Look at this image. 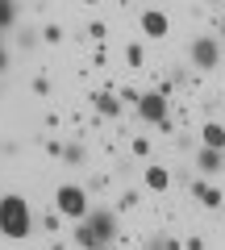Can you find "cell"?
Returning <instances> with one entry per match:
<instances>
[{
    "label": "cell",
    "instance_id": "1",
    "mask_svg": "<svg viewBox=\"0 0 225 250\" xmlns=\"http://www.w3.org/2000/svg\"><path fill=\"white\" fill-rule=\"evenodd\" d=\"M46 175L4 171L0 175V250H38L46 229Z\"/></svg>",
    "mask_w": 225,
    "mask_h": 250
},
{
    "label": "cell",
    "instance_id": "2",
    "mask_svg": "<svg viewBox=\"0 0 225 250\" xmlns=\"http://www.w3.org/2000/svg\"><path fill=\"white\" fill-rule=\"evenodd\" d=\"M129 29L142 38L150 50H159L163 59L175 54L184 34V17H180V4H159V0H146V4H129Z\"/></svg>",
    "mask_w": 225,
    "mask_h": 250
},
{
    "label": "cell",
    "instance_id": "3",
    "mask_svg": "<svg viewBox=\"0 0 225 250\" xmlns=\"http://www.w3.org/2000/svg\"><path fill=\"white\" fill-rule=\"evenodd\" d=\"M96 188H92L88 175H46V192H42V205L50 217H59L63 225H83L88 213L96 208Z\"/></svg>",
    "mask_w": 225,
    "mask_h": 250
},
{
    "label": "cell",
    "instance_id": "4",
    "mask_svg": "<svg viewBox=\"0 0 225 250\" xmlns=\"http://www.w3.org/2000/svg\"><path fill=\"white\" fill-rule=\"evenodd\" d=\"M180 213L184 221H200V225H225V184L217 179H200L188 175L180 167Z\"/></svg>",
    "mask_w": 225,
    "mask_h": 250
},
{
    "label": "cell",
    "instance_id": "5",
    "mask_svg": "<svg viewBox=\"0 0 225 250\" xmlns=\"http://www.w3.org/2000/svg\"><path fill=\"white\" fill-rule=\"evenodd\" d=\"M129 125H142V129H150V134H171V129H180V113H175V96L167 88H159V83H142L134 96V104H129Z\"/></svg>",
    "mask_w": 225,
    "mask_h": 250
},
{
    "label": "cell",
    "instance_id": "6",
    "mask_svg": "<svg viewBox=\"0 0 225 250\" xmlns=\"http://www.w3.org/2000/svg\"><path fill=\"white\" fill-rule=\"evenodd\" d=\"M129 179L138 184V192H142L154 208L180 200V163L175 159H150V163H142V167L129 171Z\"/></svg>",
    "mask_w": 225,
    "mask_h": 250
},
{
    "label": "cell",
    "instance_id": "7",
    "mask_svg": "<svg viewBox=\"0 0 225 250\" xmlns=\"http://www.w3.org/2000/svg\"><path fill=\"white\" fill-rule=\"evenodd\" d=\"M80 104L104 129H125L129 125V108H125V100H121V92H117L113 80H88L80 88Z\"/></svg>",
    "mask_w": 225,
    "mask_h": 250
},
{
    "label": "cell",
    "instance_id": "8",
    "mask_svg": "<svg viewBox=\"0 0 225 250\" xmlns=\"http://www.w3.org/2000/svg\"><path fill=\"white\" fill-rule=\"evenodd\" d=\"M104 200H108L113 208H117L121 217H125V225L134 229V238H138V233H142L146 225L154 221V205L142 196V192H138V184H134V179H121V184L113 188V192H108Z\"/></svg>",
    "mask_w": 225,
    "mask_h": 250
},
{
    "label": "cell",
    "instance_id": "9",
    "mask_svg": "<svg viewBox=\"0 0 225 250\" xmlns=\"http://www.w3.org/2000/svg\"><path fill=\"white\" fill-rule=\"evenodd\" d=\"M21 75V59L13 54V46H9V38H0V92L9 88L13 80Z\"/></svg>",
    "mask_w": 225,
    "mask_h": 250
},
{
    "label": "cell",
    "instance_id": "10",
    "mask_svg": "<svg viewBox=\"0 0 225 250\" xmlns=\"http://www.w3.org/2000/svg\"><path fill=\"white\" fill-rule=\"evenodd\" d=\"M205 9H208V25L217 29V38L225 46V4H205Z\"/></svg>",
    "mask_w": 225,
    "mask_h": 250
}]
</instances>
